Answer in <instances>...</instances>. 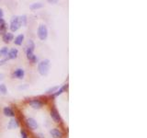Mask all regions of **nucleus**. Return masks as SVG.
Here are the masks:
<instances>
[{
	"mask_svg": "<svg viewBox=\"0 0 147 138\" xmlns=\"http://www.w3.org/2000/svg\"><path fill=\"white\" fill-rule=\"evenodd\" d=\"M50 68V61L48 59H45L41 61L38 64V71L41 76H46L49 73Z\"/></svg>",
	"mask_w": 147,
	"mask_h": 138,
	"instance_id": "obj_1",
	"label": "nucleus"
},
{
	"mask_svg": "<svg viewBox=\"0 0 147 138\" xmlns=\"http://www.w3.org/2000/svg\"><path fill=\"white\" fill-rule=\"evenodd\" d=\"M38 36L39 38L41 40V41H44L47 39L48 37V30H47V27L45 25L41 24L39 26L38 28Z\"/></svg>",
	"mask_w": 147,
	"mask_h": 138,
	"instance_id": "obj_2",
	"label": "nucleus"
},
{
	"mask_svg": "<svg viewBox=\"0 0 147 138\" xmlns=\"http://www.w3.org/2000/svg\"><path fill=\"white\" fill-rule=\"evenodd\" d=\"M20 17H13L11 20V23H10V30L12 31H17L18 29L20 28Z\"/></svg>",
	"mask_w": 147,
	"mask_h": 138,
	"instance_id": "obj_3",
	"label": "nucleus"
},
{
	"mask_svg": "<svg viewBox=\"0 0 147 138\" xmlns=\"http://www.w3.org/2000/svg\"><path fill=\"white\" fill-rule=\"evenodd\" d=\"M51 117L53 118V120L55 122H61V116H60L58 110L55 108H53L52 110H51Z\"/></svg>",
	"mask_w": 147,
	"mask_h": 138,
	"instance_id": "obj_4",
	"label": "nucleus"
},
{
	"mask_svg": "<svg viewBox=\"0 0 147 138\" xmlns=\"http://www.w3.org/2000/svg\"><path fill=\"white\" fill-rule=\"evenodd\" d=\"M26 123H27L28 127L31 129V130H35V129L38 128V123H37L35 119H33V118H28L26 120Z\"/></svg>",
	"mask_w": 147,
	"mask_h": 138,
	"instance_id": "obj_5",
	"label": "nucleus"
},
{
	"mask_svg": "<svg viewBox=\"0 0 147 138\" xmlns=\"http://www.w3.org/2000/svg\"><path fill=\"white\" fill-rule=\"evenodd\" d=\"M29 103H30V105L31 106V107L34 108V109H40L43 106V103L41 102L40 99H37L30 100Z\"/></svg>",
	"mask_w": 147,
	"mask_h": 138,
	"instance_id": "obj_6",
	"label": "nucleus"
},
{
	"mask_svg": "<svg viewBox=\"0 0 147 138\" xmlns=\"http://www.w3.org/2000/svg\"><path fill=\"white\" fill-rule=\"evenodd\" d=\"M24 75H25V73L22 68H18L13 73V76L16 78H18V79H22V78L24 77Z\"/></svg>",
	"mask_w": 147,
	"mask_h": 138,
	"instance_id": "obj_7",
	"label": "nucleus"
},
{
	"mask_svg": "<svg viewBox=\"0 0 147 138\" xmlns=\"http://www.w3.org/2000/svg\"><path fill=\"white\" fill-rule=\"evenodd\" d=\"M18 51L17 49H15V48H13L10 51H8V53H7L6 57L7 58V60H9V59H15L18 56Z\"/></svg>",
	"mask_w": 147,
	"mask_h": 138,
	"instance_id": "obj_8",
	"label": "nucleus"
},
{
	"mask_svg": "<svg viewBox=\"0 0 147 138\" xmlns=\"http://www.w3.org/2000/svg\"><path fill=\"white\" fill-rule=\"evenodd\" d=\"M51 135H52V136L53 138H63V133L57 128L52 129V130H51Z\"/></svg>",
	"mask_w": 147,
	"mask_h": 138,
	"instance_id": "obj_9",
	"label": "nucleus"
},
{
	"mask_svg": "<svg viewBox=\"0 0 147 138\" xmlns=\"http://www.w3.org/2000/svg\"><path fill=\"white\" fill-rule=\"evenodd\" d=\"M18 120L15 119V118H12L10 121H9L8 124H7V128L8 129H10V130H12V129H16L17 127H18Z\"/></svg>",
	"mask_w": 147,
	"mask_h": 138,
	"instance_id": "obj_10",
	"label": "nucleus"
},
{
	"mask_svg": "<svg viewBox=\"0 0 147 138\" xmlns=\"http://www.w3.org/2000/svg\"><path fill=\"white\" fill-rule=\"evenodd\" d=\"M13 39H14V36L12 33H10V32H6L5 34H3V41L5 43H8L9 41H12Z\"/></svg>",
	"mask_w": 147,
	"mask_h": 138,
	"instance_id": "obj_11",
	"label": "nucleus"
},
{
	"mask_svg": "<svg viewBox=\"0 0 147 138\" xmlns=\"http://www.w3.org/2000/svg\"><path fill=\"white\" fill-rule=\"evenodd\" d=\"M3 112H4V114L6 115V116H8V117H14V116H15V112H14L13 110L10 109L9 107L4 108Z\"/></svg>",
	"mask_w": 147,
	"mask_h": 138,
	"instance_id": "obj_12",
	"label": "nucleus"
},
{
	"mask_svg": "<svg viewBox=\"0 0 147 138\" xmlns=\"http://www.w3.org/2000/svg\"><path fill=\"white\" fill-rule=\"evenodd\" d=\"M67 87H68V85L67 84H65V85H63L62 87H60V89H58V90L56 91V92H54V93L53 94V97H57V96H59V95H61L63 92H64L66 89H67Z\"/></svg>",
	"mask_w": 147,
	"mask_h": 138,
	"instance_id": "obj_13",
	"label": "nucleus"
},
{
	"mask_svg": "<svg viewBox=\"0 0 147 138\" xmlns=\"http://www.w3.org/2000/svg\"><path fill=\"white\" fill-rule=\"evenodd\" d=\"M23 41H24V35L23 34H20L18 35L16 38H15V41H14V43H15L16 45H21Z\"/></svg>",
	"mask_w": 147,
	"mask_h": 138,
	"instance_id": "obj_14",
	"label": "nucleus"
},
{
	"mask_svg": "<svg viewBox=\"0 0 147 138\" xmlns=\"http://www.w3.org/2000/svg\"><path fill=\"white\" fill-rule=\"evenodd\" d=\"M26 48H27V50H30V51H32V52H33V51H34V48H35V44H34V43H33V41L29 40Z\"/></svg>",
	"mask_w": 147,
	"mask_h": 138,
	"instance_id": "obj_15",
	"label": "nucleus"
},
{
	"mask_svg": "<svg viewBox=\"0 0 147 138\" xmlns=\"http://www.w3.org/2000/svg\"><path fill=\"white\" fill-rule=\"evenodd\" d=\"M20 22L21 26H26V24H27V17L25 15L20 17Z\"/></svg>",
	"mask_w": 147,
	"mask_h": 138,
	"instance_id": "obj_16",
	"label": "nucleus"
},
{
	"mask_svg": "<svg viewBox=\"0 0 147 138\" xmlns=\"http://www.w3.org/2000/svg\"><path fill=\"white\" fill-rule=\"evenodd\" d=\"M7 53H8V48L4 47L0 50V56H7Z\"/></svg>",
	"mask_w": 147,
	"mask_h": 138,
	"instance_id": "obj_17",
	"label": "nucleus"
},
{
	"mask_svg": "<svg viewBox=\"0 0 147 138\" xmlns=\"http://www.w3.org/2000/svg\"><path fill=\"white\" fill-rule=\"evenodd\" d=\"M41 7H42V4H41V3H35V4H32L30 6V9L34 10V9H38V8H40Z\"/></svg>",
	"mask_w": 147,
	"mask_h": 138,
	"instance_id": "obj_18",
	"label": "nucleus"
},
{
	"mask_svg": "<svg viewBox=\"0 0 147 138\" xmlns=\"http://www.w3.org/2000/svg\"><path fill=\"white\" fill-rule=\"evenodd\" d=\"M58 89H59V87L58 86H56V87H51V89H49L47 91V93H54V92H56L57 90H58Z\"/></svg>",
	"mask_w": 147,
	"mask_h": 138,
	"instance_id": "obj_19",
	"label": "nucleus"
},
{
	"mask_svg": "<svg viewBox=\"0 0 147 138\" xmlns=\"http://www.w3.org/2000/svg\"><path fill=\"white\" fill-rule=\"evenodd\" d=\"M7 87L4 84H0V92H1L2 94H6L7 93Z\"/></svg>",
	"mask_w": 147,
	"mask_h": 138,
	"instance_id": "obj_20",
	"label": "nucleus"
},
{
	"mask_svg": "<svg viewBox=\"0 0 147 138\" xmlns=\"http://www.w3.org/2000/svg\"><path fill=\"white\" fill-rule=\"evenodd\" d=\"M6 26H7V24H6V22H5L4 18H0V29H1V28L6 27Z\"/></svg>",
	"mask_w": 147,
	"mask_h": 138,
	"instance_id": "obj_21",
	"label": "nucleus"
},
{
	"mask_svg": "<svg viewBox=\"0 0 147 138\" xmlns=\"http://www.w3.org/2000/svg\"><path fill=\"white\" fill-rule=\"evenodd\" d=\"M20 135H21V138H28V133H26L25 130H23V129H21Z\"/></svg>",
	"mask_w": 147,
	"mask_h": 138,
	"instance_id": "obj_22",
	"label": "nucleus"
},
{
	"mask_svg": "<svg viewBox=\"0 0 147 138\" xmlns=\"http://www.w3.org/2000/svg\"><path fill=\"white\" fill-rule=\"evenodd\" d=\"M6 62H7V57H5L4 59L0 60V66H3V64H6Z\"/></svg>",
	"mask_w": 147,
	"mask_h": 138,
	"instance_id": "obj_23",
	"label": "nucleus"
},
{
	"mask_svg": "<svg viewBox=\"0 0 147 138\" xmlns=\"http://www.w3.org/2000/svg\"><path fill=\"white\" fill-rule=\"evenodd\" d=\"M3 15H4V13H3V10L1 8H0V18H3Z\"/></svg>",
	"mask_w": 147,
	"mask_h": 138,
	"instance_id": "obj_24",
	"label": "nucleus"
},
{
	"mask_svg": "<svg viewBox=\"0 0 147 138\" xmlns=\"http://www.w3.org/2000/svg\"><path fill=\"white\" fill-rule=\"evenodd\" d=\"M48 2H49V3H57V1H51V0H49Z\"/></svg>",
	"mask_w": 147,
	"mask_h": 138,
	"instance_id": "obj_25",
	"label": "nucleus"
},
{
	"mask_svg": "<svg viewBox=\"0 0 147 138\" xmlns=\"http://www.w3.org/2000/svg\"><path fill=\"white\" fill-rule=\"evenodd\" d=\"M3 76H4V75H0V79H3Z\"/></svg>",
	"mask_w": 147,
	"mask_h": 138,
	"instance_id": "obj_26",
	"label": "nucleus"
}]
</instances>
